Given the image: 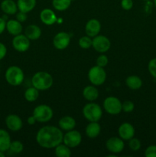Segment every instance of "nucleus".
I'll return each mask as SVG.
<instances>
[{"instance_id":"f257e3e1","label":"nucleus","mask_w":156,"mask_h":157,"mask_svg":"<svg viewBox=\"0 0 156 157\" xmlns=\"http://www.w3.org/2000/svg\"><path fill=\"white\" fill-rule=\"evenodd\" d=\"M64 133L62 130L54 126H45L40 129L36 134L38 145L44 149H54L63 143Z\"/></svg>"},{"instance_id":"f03ea898","label":"nucleus","mask_w":156,"mask_h":157,"mask_svg":"<svg viewBox=\"0 0 156 157\" xmlns=\"http://www.w3.org/2000/svg\"><path fill=\"white\" fill-rule=\"evenodd\" d=\"M54 84L53 77L46 71H38L32 78V84L38 90H47Z\"/></svg>"},{"instance_id":"7ed1b4c3","label":"nucleus","mask_w":156,"mask_h":157,"mask_svg":"<svg viewBox=\"0 0 156 157\" xmlns=\"http://www.w3.org/2000/svg\"><path fill=\"white\" fill-rule=\"evenodd\" d=\"M82 113L84 118L89 122H98L102 117V107L93 102L86 104L83 107Z\"/></svg>"},{"instance_id":"20e7f679","label":"nucleus","mask_w":156,"mask_h":157,"mask_svg":"<svg viewBox=\"0 0 156 157\" xmlns=\"http://www.w3.org/2000/svg\"><path fill=\"white\" fill-rule=\"evenodd\" d=\"M5 78L6 81L10 85L16 87L22 84L24 78V72L21 67L18 66H10L8 67L5 74Z\"/></svg>"},{"instance_id":"39448f33","label":"nucleus","mask_w":156,"mask_h":157,"mask_svg":"<svg viewBox=\"0 0 156 157\" xmlns=\"http://www.w3.org/2000/svg\"><path fill=\"white\" fill-rule=\"evenodd\" d=\"M32 115L35 117L37 122L47 123L53 117L54 111L50 106L47 104H41L34 109Z\"/></svg>"},{"instance_id":"423d86ee","label":"nucleus","mask_w":156,"mask_h":157,"mask_svg":"<svg viewBox=\"0 0 156 157\" xmlns=\"http://www.w3.org/2000/svg\"><path fill=\"white\" fill-rule=\"evenodd\" d=\"M88 79L94 86H100L103 84L106 79V73L104 67L98 65L92 67L88 71Z\"/></svg>"},{"instance_id":"0eeeda50","label":"nucleus","mask_w":156,"mask_h":157,"mask_svg":"<svg viewBox=\"0 0 156 157\" xmlns=\"http://www.w3.org/2000/svg\"><path fill=\"white\" fill-rule=\"evenodd\" d=\"M103 108L110 115H117L122 111V103L116 97H108L103 101Z\"/></svg>"},{"instance_id":"6e6552de","label":"nucleus","mask_w":156,"mask_h":157,"mask_svg":"<svg viewBox=\"0 0 156 157\" xmlns=\"http://www.w3.org/2000/svg\"><path fill=\"white\" fill-rule=\"evenodd\" d=\"M92 47L96 52L103 54L110 50L111 47V42L105 35H98L92 40Z\"/></svg>"},{"instance_id":"1a4fd4ad","label":"nucleus","mask_w":156,"mask_h":157,"mask_svg":"<svg viewBox=\"0 0 156 157\" xmlns=\"http://www.w3.org/2000/svg\"><path fill=\"white\" fill-rule=\"evenodd\" d=\"M82 141V135L74 129L70 131H67L63 136V144L71 148H75L80 144Z\"/></svg>"},{"instance_id":"9d476101","label":"nucleus","mask_w":156,"mask_h":157,"mask_svg":"<svg viewBox=\"0 0 156 157\" xmlns=\"http://www.w3.org/2000/svg\"><path fill=\"white\" fill-rule=\"evenodd\" d=\"M12 47L15 51L18 52H25L29 49L31 45L30 40L27 38L25 35H20L14 36L12 39Z\"/></svg>"},{"instance_id":"9b49d317","label":"nucleus","mask_w":156,"mask_h":157,"mask_svg":"<svg viewBox=\"0 0 156 157\" xmlns=\"http://www.w3.org/2000/svg\"><path fill=\"white\" fill-rule=\"evenodd\" d=\"M106 147L109 152L114 154L121 153L124 150L125 144L123 140L117 136H112L106 142Z\"/></svg>"},{"instance_id":"f8f14e48","label":"nucleus","mask_w":156,"mask_h":157,"mask_svg":"<svg viewBox=\"0 0 156 157\" xmlns=\"http://www.w3.org/2000/svg\"><path fill=\"white\" fill-rule=\"evenodd\" d=\"M70 43V35L67 32H61L55 35L53 39V45L58 50H64Z\"/></svg>"},{"instance_id":"ddd939ff","label":"nucleus","mask_w":156,"mask_h":157,"mask_svg":"<svg viewBox=\"0 0 156 157\" xmlns=\"http://www.w3.org/2000/svg\"><path fill=\"white\" fill-rule=\"evenodd\" d=\"M6 125L11 131L16 132L21 130L23 127L22 120L16 114H9L6 118Z\"/></svg>"},{"instance_id":"4468645a","label":"nucleus","mask_w":156,"mask_h":157,"mask_svg":"<svg viewBox=\"0 0 156 157\" xmlns=\"http://www.w3.org/2000/svg\"><path fill=\"white\" fill-rule=\"evenodd\" d=\"M119 136L123 140H129L135 136V128L129 123H122L118 128Z\"/></svg>"},{"instance_id":"2eb2a0df","label":"nucleus","mask_w":156,"mask_h":157,"mask_svg":"<svg viewBox=\"0 0 156 157\" xmlns=\"http://www.w3.org/2000/svg\"><path fill=\"white\" fill-rule=\"evenodd\" d=\"M101 30V24L99 20L96 18H91L87 22L85 25L86 35L91 38H94L95 36L99 35Z\"/></svg>"},{"instance_id":"dca6fc26","label":"nucleus","mask_w":156,"mask_h":157,"mask_svg":"<svg viewBox=\"0 0 156 157\" xmlns=\"http://www.w3.org/2000/svg\"><path fill=\"white\" fill-rule=\"evenodd\" d=\"M40 19L46 25H52L58 20L55 12L50 9H44L40 13Z\"/></svg>"},{"instance_id":"f3484780","label":"nucleus","mask_w":156,"mask_h":157,"mask_svg":"<svg viewBox=\"0 0 156 157\" xmlns=\"http://www.w3.org/2000/svg\"><path fill=\"white\" fill-rule=\"evenodd\" d=\"M6 29L10 35L15 36V35H20L22 32V24L16 19H10L6 21Z\"/></svg>"},{"instance_id":"a211bd4d","label":"nucleus","mask_w":156,"mask_h":157,"mask_svg":"<svg viewBox=\"0 0 156 157\" xmlns=\"http://www.w3.org/2000/svg\"><path fill=\"white\" fill-rule=\"evenodd\" d=\"M58 127L61 130L70 131L73 130L76 127V121L70 116H64L58 121Z\"/></svg>"},{"instance_id":"6ab92c4d","label":"nucleus","mask_w":156,"mask_h":157,"mask_svg":"<svg viewBox=\"0 0 156 157\" xmlns=\"http://www.w3.org/2000/svg\"><path fill=\"white\" fill-rule=\"evenodd\" d=\"M24 35L30 41H35L41 36V29L36 25H29L24 29Z\"/></svg>"},{"instance_id":"aec40b11","label":"nucleus","mask_w":156,"mask_h":157,"mask_svg":"<svg viewBox=\"0 0 156 157\" xmlns=\"http://www.w3.org/2000/svg\"><path fill=\"white\" fill-rule=\"evenodd\" d=\"M0 7L2 11L6 15H15L18 11L17 3L14 0H3Z\"/></svg>"},{"instance_id":"412c9836","label":"nucleus","mask_w":156,"mask_h":157,"mask_svg":"<svg viewBox=\"0 0 156 157\" xmlns=\"http://www.w3.org/2000/svg\"><path fill=\"white\" fill-rule=\"evenodd\" d=\"M83 97L87 101L93 102L99 98V90L94 85L87 86L83 90Z\"/></svg>"},{"instance_id":"4be33fe9","label":"nucleus","mask_w":156,"mask_h":157,"mask_svg":"<svg viewBox=\"0 0 156 157\" xmlns=\"http://www.w3.org/2000/svg\"><path fill=\"white\" fill-rule=\"evenodd\" d=\"M101 132V127L98 122H90L86 127L85 133L87 137L94 139L97 137Z\"/></svg>"},{"instance_id":"5701e85b","label":"nucleus","mask_w":156,"mask_h":157,"mask_svg":"<svg viewBox=\"0 0 156 157\" xmlns=\"http://www.w3.org/2000/svg\"><path fill=\"white\" fill-rule=\"evenodd\" d=\"M37 4V0H18L17 1V6L20 12H32L35 8Z\"/></svg>"},{"instance_id":"b1692460","label":"nucleus","mask_w":156,"mask_h":157,"mask_svg":"<svg viewBox=\"0 0 156 157\" xmlns=\"http://www.w3.org/2000/svg\"><path fill=\"white\" fill-rule=\"evenodd\" d=\"M12 140L9 133L3 129H0V151L5 152L9 150Z\"/></svg>"},{"instance_id":"393cba45","label":"nucleus","mask_w":156,"mask_h":157,"mask_svg":"<svg viewBox=\"0 0 156 157\" xmlns=\"http://www.w3.org/2000/svg\"><path fill=\"white\" fill-rule=\"evenodd\" d=\"M125 84L131 90H139L142 86V81L137 75H130L125 79Z\"/></svg>"},{"instance_id":"a878e982","label":"nucleus","mask_w":156,"mask_h":157,"mask_svg":"<svg viewBox=\"0 0 156 157\" xmlns=\"http://www.w3.org/2000/svg\"><path fill=\"white\" fill-rule=\"evenodd\" d=\"M54 153L58 157H70L71 156L70 147L62 143L55 147Z\"/></svg>"},{"instance_id":"bb28decb","label":"nucleus","mask_w":156,"mask_h":157,"mask_svg":"<svg viewBox=\"0 0 156 157\" xmlns=\"http://www.w3.org/2000/svg\"><path fill=\"white\" fill-rule=\"evenodd\" d=\"M72 0H52V6L54 9L59 12H64L69 9Z\"/></svg>"},{"instance_id":"cd10ccee","label":"nucleus","mask_w":156,"mask_h":157,"mask_svg":"<svg viewBox=\"0 0 156 157\" xmlns=\"http://www.w3.org/2000/svg\"><path fill=\"white\" fill-rule=\"evenodd\" d=\"M24 99L28 102H34V101H37L39 97V90L32 86V87L26 89L24 94Z\"/></svg>"},{"instance_id":"c85d7f7f","label":"nucleus","mask_w":156,"mask_h":157,"mask_svg":"<svg viewBox=\"0 0 156 157\" xmlns=\"http://www.w3.org/2000/svg\"><path fill=\"white\" fill-rule=\"evenodd\" d=\"M23 150H24V145L21 141L15 140L11 142L9 150H10L12 153L18 154V153H21L23 151Z\"/></svg>"},{"instance_id":"c756f323","label":"nucleus","mask_w":156,"mask_h":157,"mask_svg":"<svg viewBox=\"0 0 156 157\" xmlns=\"http://www.w3.org/2000/svg\"><path fill=\"white\" fill-rule=\"evenodd\" d=\"M92 38L88 35H84L81 37L78 41V44L82 49H89L92 47Z\"/></svg>"},{"instance_id":"7c9ffc66","label":"nucleus","mask_w":156,"mask_h":157,"mask_svg":"<svg viewBox=\"0 0 156 157\" xmlns=\"http://www.w3.org/2000/svg\"><path fill=\"white\" fill-rule=\"evenodd\" d=\"M128 147L132 151H138L141 148V141L138 138L132 137L128 140Z\"/></svg>"},{"instance_id":"2f4dec72","label":"nucleus","mask_w":156,"mask_h":157,"mask_svg":"<svg viewBox=\"0 0 156 157\" xmlns=\"http://www.w3.org/2000/svg\"><path fill=\"white\" fill-rule=\"evenodd\" d=\"M135 108V104L131 101H125L122 103V110L125 113H130L133 111Z\"/></svg>"},{"instance_id":"473e14b6","label":"nucleus","mask_w":156,"mask_h":157,"mask_svg":"<svg viewBox=\"0 0 156 157\" xmlns=\"http://www.w3.org/2000/svg\"><path fill=\"white\" fill-rule=\"evenodd\" d=\"M108 57L106 55H103V54H101V55H99V56L97 57V58H96V65L99 66V67H105L108 64Z\"/></svg>"},{"instance_id":"72a5a7b5","label":"nucleus","mask_w":156,"mask_h":157,"mask_svg":"<svg viewBox=\"0 0 156 157\" xmlns=\"http://www.w3.org/2000/svg\"><path fill=\"white\" fill-rule=\"evenodd\" d=\"M148 69L150 75L156 79V58L150 60L148 64Z\"/></svg>"},{"instance_id":"f704fd0d","label":"nucleus","mask_w":156,"mask_h":157,"mask_svg":"<svg viewBox=\"0 0 156 157\" xmlns=\"http://www.w3.org/2000/svg\"><path fill=\"white\" fill-rule=\"evenodd\" d=\"M146 157H156V145H151L146 148L145 151Z\"/></svg>"},{"instance_id":"c9c22d12","label":"nucleus","mask_w":156,"mask_h":157,"mask_svg":"<svg viewBox=\"0 0 156 157\" xmlns=\"http://www.w3.org/2000/svg\"><path fill=\"white\" fill-rule=\"evenodd\" d=\"M133 0H121V7L124 10H131L133 7Z\"/></svg>"},{"instance_id":"e433bc0d","label":"nucleus","mask_w":156,"mask_h":157,"mask_svg":"<svg viewBox=\"0 0 156 157\" xmlns=\"http://www.w3.org/2000/svg\"><path fill=\"white\" fill-rule=\"evenodd\" d=\"M15 18H16L15 19L18 20V21H20L21 23L24 22V21H25L28 18L27 13L18 11V12H17L16 13V16H15Z\"/></svg>"},{"instance_id":"4c0bfd02","label":"nucleus","mask_w":156,"mask_h":157,"mask_svg":"<svg viewBox=\"0 0 156 157\" xmlns=\"http://www.w3.org/2000/svg\"><path fill=\"white\" fill-rule=\"evenodd\" d=\"M7 54V48L3 43L0 42V61L6 57Z\"/></svg>"},{"instance_id":"58836bf2","label":"nucleus","mask_w":156,"mask_h":157,"mask_svg":"<svg viewBox=\"0 0 156 157\" xmlns=\"http://www.w3.org/2000/svg\"><path fill=\"white\" fill-rule=\"evenodd\" d=\"M6 27V21L3 18L0 17V35L3 33Z\"/></svg>"},{"instance_id":"ea45409f","label":"nucleus","mask_w":156,"mask_h":157,"mask_svg":"<svg viewBox=\"0 0 156 157\" xmlns=\"http://www.w3.org/2000/svg\"><path fill=\"white\" fill-rule=\"evenodd\" d=\"M36 122H37L36 119H35V117L33 116V115L29 117L27 119V123L29 124V125H32V126L34 125V124H35V123Z\"/></svg>"},{"instance_id":"a19ab883","label":"nucleus","mask_w":156,"mask_h":157,"mask_svg":"<svg viewBox=\"0 0 156 157\" xmlns=\"http://www.w3.org/2000/svg\"><path fill=\"white\" fill-rule=\"evenodd\" d=\"M5 156V154L3 152H1L0 151V157H4Z\"/></svg>"},{"instance_id":"79ce46f5","label":"nucleus","mask_w":156,"mask_h":157,"mask_svg":"<svg viewBox=\"0 0 156 157\" xmlns=\"http://www.w3.org/2000/svg\"><path fill=\"white\" fill-rule=\"evenodd\" d=\"M154 6L156 7V0H154Z\"/></svg>"}]
</instances>
